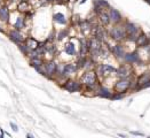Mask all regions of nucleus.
Returning a JSON list of instances; mask_svg holds the SVG:
<instances>
[{"mask_svg": "<svg viewBox=\"0 0 150 138\" xmlns=\"http://www.w3.org/2000/svg\"><path fill=\"white\" fill-rule=\"evenodd\" d=\"M90 55V42L86 38L80 39V50L79 56H88Z\"/></svg>", "mask_w": 150, "mask_h": 138, "instance_id": "nucleus-13", "label": "nucleus"}, {"mask_svg": "<svg viewBox=\"0 0 150 138\" xmlns=\"http://www.w3.org/2000/svg\"><path fill=\"white\" fill-rule=\"evenodd\" d=\"M109 16H110V22L112 25L120 24L124 22V19H123V15L120 14V12L115 8H111V7L109 8Z\"/></svg>", "mask_w": 150, "mask_h": 138, "instance_id": "nucleus-8", "label": "nucleus"}, {"mask_svg": "<svg viewBox=\"0 0 150 138\" xmlns=\"http://www.w3.org/2000/svg\"><path fill=\"white\" fill-rule=\"evenodd\" d=\"M0 32H1V33H5V30H4L1 27H0Z\"/></svg>", "mask_w": 150, "mask_h": 138, "instance_id": "nucleus-31", "label": "nucleus"}, {"mask_svg": "<svg viewBox=\"0 0 150 138\" xmlns=\"http://www.w3.org/2000/svg\"><path fill=\"white\" fill-rule=\"evenodd\" d=\"M109 8H110V5L107 0H94V13L96 15H99L100 13Z\"/></svg>", "mask_w": 150, "mask_h": 138, "instance_id": "nucleus-9", "label": "nucleus"}, {"mask_svg": "<svg viewBox=\"0 0 150 138\" xmlns=\"http://www.w3.org/2000/svg\"><path fill=\"white\" fill-rule=\"evenodd\" d=\"M98 17H99V21H100V23L103 25V27H108L109 24H111V22H110V16H109V12H102V13H100L99 15H98Z\"/></svg>", "mask_w": 150, "mask_h": 138, "instance_id": "nucleus-17", "label": "nucleus"}, {"mask_svg": "<svg viewBox=\"0 0 150 138\" xmlns=\"http://www.w3.org/2000/svg\"><path fill=\"white\" fill-rule=\"evenodd\" d=\"M25 44L28 45V47H29V50L31 51V50H37L38 48V46H39V42L38 40H36L35 38H32V37H29V38H27L25 39Z\"/></svg>", "mask_w": 150, "mask_h": 138, "instance_id": "nucleus-21", "label": "nucleus"}, {"mask_svg": "<svg viewBox=\"0 0 150 138\" xmlns=\"http://www.w3.org/2000/svg\"><path fill=\"white\" fill-rule=\"evenodd\" d=\"M134 74H135L134 66H132L129 63L120 64L117 68V72H116V76L118 78H129V77L134 76Z\"/></svg>", "mask_w": 150, "mask_h": 138, "instance_id": "nucleus-3", "label": "nucleus"}, {"mask_svg": "<svg viewBox=\"0 0 150 138\" xmlns=\"http://www.w3.org/2000/svg\"><path fill=\"white\" fill-rule=\"evenodd\" d=\"M0 20L3 22H8L9 21V9L6 5L0 6Z\"/></svg>", "mask_w": 150, "mask_h": 138, "instance_id": "nucleus-18", "label": "nucleus"}, {"mask_svg": "<svg viewBox=\"0 0 150 138\" xmlns=\"http://www.w3.org/2000/svg\"><path fill=\"white\" fill-rule=\"evenodd\" d=\"M112 94H113V92L111 90H109L108 88L103 86V85H100V88L96 91V96L100 97V98H103V99H110L111 100Z\"/></svg>", "mask_w": 150, "mask_h": 138, "instance_id": "nucleus-12", "label": "nucleus"}, {"mask_svg": "<svg viewBox=\"0 0 150 138\" xmlns=\"http://www.w3.org/2000/svg\"><path fill=\"white\" fill-rule=\"evenodd\" d=\"M132 135H135V136H144V133L137 132V131H132Z\"/></svg>", "mask_w": 150, "mask_h": 138, "instance_id": "nucleus-30", "label": "nucleus"}, {"mask_svg": "<svg viewBox=\"0 0 150 138\" xmlns=\"http://www.w3.org/2000/svg\"><path fill=\"white\" fill-rule=\"evenodd\" d=\"M109 48H110L111 54H112L116 59H118V60H120V61L124 60V56H125V54H126V51H125V48H124V46H123L121 44H116V45H113V46H109Z\"/></svg>", "mask_w": 150, "mask_h": 138, "instance_id": "nucleus-7", "label": "nucleus"}, {"mask_svg": "<svg viewBox=\"0 0 150 138\" xmlns=\"http://www.w3.org/2000/svg\"><path fill=\"white\" fill-rule=\"evenodd\" d=\"M102 68H103V74H104V77L108 76V75H111V74H116L117 72V68L112 67L111 64H106V63H102Z\"/></svg>", "mask_w": 150, "mask_h": 138, "instance_id": "nucleus-20", "label": "nucleus"}, {"mask_svg": "<svg viewBox=\"0 0 150 138\" xmlns=\"http://www.w3.org/2000/svg\"><path fill=\"white\" fill-rule=\"evenodd\" d=\"M53 20H54V22H56L57 24H61V25H65L68 23V20L65 17V15L62 14V13H55L54 16H53Z\"/></svg>", "mask_w": 150, "mask_h": 138, "instance_id": "nucleus-19", "label": "nucleus"}, {"mask_svg": "<svg viewBox=\"0 0 150 138\" xmlns=\"http://www.w3.org/2000/svg\"><path fill=\"white\" fill-rule=\"evenodd\" d=\"M68 36H69V30H68V29H64V30H61V31L56 35V39H57V40H62L63 38L68 37Z\"/></svg>", "mask_w": 150, "mask_h": 138, "instance_id": "nucleus-27", "label": "nucleus"}, {"mask_svg": "<svg viewBox=\"0 0 150 138\" xmlns=\"http://www.w3.org/2000/svg\"><path fill=\"white\" fill-rule=\"evenodd\" d=\"M124 98H125V93H123V92H115V91H113V94H112L111 100H121V99H124Z\"/></svg>", "mask_w": 150, "mask_h": 138, "instance_id": "nucleus-28", "label": "nucleus"}, {"mask_svg": "<svg viewBox=\"0 0 150 138\" xmlns=\"http://www.w3.org/2000/svg\"><path fill=\"white\" fill-rule=\"evenodd\" d=\"M135 44L139 47H141V48H144V47L149 46L150 45V33L149 32L145 33V32L142 31V33L139 36V38H137V40H136Z\"/></svg>", "mask_w": 150, "mask_h": 138, "instance_id": "nucleus-11", "label": "nucleus"}, {"mask_svg": "<svg viewBox=\"0 0 150 138\" xmlns=\"http://www.w3.org/2000/svg\"><path fill=\"white\" fill-rule=\"evenodd\" d=\"M44 68H45L44 76H46L49 80H54V77L56 76V72H57V63L53 60H49V61L45 62Z\"/></svg>", "mask_w": 150, "mask_h": 138, "instance_id": "nucleus-5", "label": "nucleus"}, {"mask_svg": "<svg viewBox=\"0 0 150 138\" xmlns=\"http://www.w3.org/2000/svg\"><path fill=\"white\" fill-rule=\"evenodd\" d=\"M17 46H19L20 51H21L23 54H25V55H28V53L30 52V50H29L28 45L25 44V42H24V43H20V44H17Z\"/></svg>", "mask_w": 150, "mask_h": 138, "instance_id": "nucleus-26", "label": "nucleus"}, {"mask_svg": "<svg viewBox=\"0 0 150 138\" xmlns=\"http://www.w3.org/2000/svg\"><path fill=\"white\" fill-rule=\"evenodd\" d=\"M108 32H109V37H110L112 40L117 42V43H120V42L125 40L126 37H127V32H126L124 22L120 23V24L112 25V28H110V30H109Z\"/></svg>", "mask_w": 150, "mask_h": 138, "instance_id": "nucleus-1", "label": "nucleus"}, {"mask_svg": "<svg viewBox=\"0 0 150 138\" xmlns=\"http://www.w3.org/2000/svg\"><path fill=\"white\" fill-rule=\"evenodd\" d=\"M8 37H9V39L12 40V42H14L15 44H20V43H24L25 42V37L17 30V29H14V30H12V31H9V33H8Z\"/></svg>", "mask_w": 150, "mask_h": 138, "instance_id": "nucleus-10", "label": "nucleus"}, {"mask_svg": "<svg viewBox=\"0 0 150 138\" xmlns=\"http://www.w3.org/2000/svg\"><path fill=\"white\" fill-rule=\"evenodd\" d=\"M133 76L129 78H118V81L113 85V91L115 92H123L126 93L131 89V83H132Z\"/></svg>", "mask_w": 150, "mask_h": 138, "instance_id": "nucleus-4", "label": "nucleus"}, {"mask_svg": "<svg viewBox=\"0 0 150 138\" xmlns=\"http://www.w3.org/2000/svg\"><path fill=\"white\" fill-rule=\"evenodd\" d=\"M11 127L13 128V130H14V131H17V130H19V128H17V125H16V124H14L13 122H11Z\"/></svg>", "mask_w": 150, "mask_h": 138, "instance_id": "nucleus-29", "label": "nucleus"}, {"mask_svg": "<svg viewBox=\"0 0 150 138\" xmlns=\"http://www.w3.org/2000/svg\"><path fill=\"white\" fill-rule=\"evenodd\" d=\"M64 52L68 54V55H76V46H74L73 43H68L64 47Z\"/></svg>", "mask_w": 150, "mask_h": 138, "instance_id": "nucleus-22", "label": "nucleus"}, {"mask_svg": "<svg viewBox=\"0 0 150 138\" xmlns=\"http://www.w3.org/2000/svg\"><path fill=\"white\" fill-rule=\"evenodd\" d=\"M148 82H150V70H145V72L141 73V74L137 76L139 90H140V88H141L143 84H145V83H148Z\"/></svg>", "mask_w": 150, "mask_h": 138, "instance_id": "nucleus-16", "label": "nucleus"}, {"mask_svg": "<svg viewBox=\"0 0 150 138\" xmlns=\"http://www.w3.org/2000/svg\"><path fill=\"white\" fill-rule=\"evenodd\" d=\"M79 70L76 63H65L64 64V75L70 77L71 75H74Z\"/></svg>", "mask_w": 150, "mask_h": 138, "instance_id": "nucleus-15", "label": "nucleus"}, {"mask_svg": "<svg viewBox=\"0 0 150 138\" xmlns=\"http://www.w3.org/2000/svg\"><path fill=\"white\" fill-rule=\"evenodd\" d=\"M17 9L22 13H27L29 11V5H28V0H22V1H20L17 4Z\"/></svg>", "mask_w": 150, "mask_h": 138, "instance_id": "nucleus-23", "label": "nucleus"}, {"mask_svg": "<svg viewBox=\"0 0 150 138\" xmlns=\"http://www.w3.org/2000/svg\"><path fill=\"white\" fill-rule=\"evenodd\" d=\"M48 1H55L56 3V0H48Z\"/></svg>", "mask_w": 150, "mask_h": 138, "instance_id": "nucleus-32", "label": "nucleus"}, {"mask_svg": "<svg viewBox=\"0 0 150 138\" xmlns=\"http://www.w3.org/2000/svg\"><path fill=\"white\" fill-rule=\"evenodd\" d=\"M62 89H64L68 92H82L85 86L80 81H76V80H72V78H68L62 85Z\"/></svg>", "mask_w": 150, "mask_h": 138, "instance_id": "nucleus-2", "label": "nucleus"}, {"mask_svg": "<svg viewBox=\"0 0 150 138\" xmlns=\"http://www.w3.org/2000/svg\"><path fill=\"white\" fill-rule=\"evenodd\" d=\"M30 63H31V66H32L33 68H36V67H40V66H44V64H45V62H44V60H42L41 58L32 59V60H30Z\"/></svg>", "mask_w": 150, "mask_h": 138, "instance_id": "nucleus-24", "label": "nucleus"}, {"mask_svg": "<svg viewBox=\"0 0 150 138\" xmlns=\"http://www.w3.org/2000/svg\"><path fill=\"white\" fill-rule=\"evenodd\" d=\"M23 27H24V19H23L22 16L16 17V21H15L14 28H15V29H17V30H20V29H22Z\"/></svg>", "mask_w": 150, "mask_h": 138, "instance_id": "nucleus-25", "label": "nucleus"}, {"mask_svg": "<svg viewBox=\"0 0 150 138\" xmlns=\"http://www.w3.org/2000/svg\"><path fill=\"white\" fill-rule=\"evenodd\" d=\"M123 61L125 63H129L132 66H136L137 63H140L143 60H142V58H141V55H140V53L137 51H132V52H128V53L126 52Z\"/></svg>", "mask_w": 150, "mask_h": 138, "instance_id": "nucleus-6", "label": "nucleus"}, {"mask_svg": "<svg viewBox=\"0 0 150 138\" xmlns=\"http://www.w3.org/2000/svg\"><path fill=\"white\" fill-rule=\"evenodd\" d=\"M1 1H3V0H0V3H1Z\"/></svg>", "mask_w": 150, "mask_h": 138, "instance_id": "nucleus-33", "label": "nucleus"}, {"mask_svg": "<svg viewBox=\"0 0 150 138\" xmlns=\"http://www.w3.org/2000/svg\"><path fill=\"white\" fill-rule=\"evenodd\" d=\"M124 25H125V29H126V32L127 35H132V33H136L141 30V28H139L135 23L128 21V20H125L124 21Z\"/></svg>", "mask_w": 150, "mask_h": 138, "instance_id": "nucleus-14", "label": "nucleus"}]
</instances>
